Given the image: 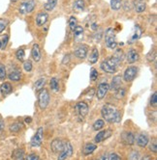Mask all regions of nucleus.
<instances>
[{
	"label": "nucleus",
	"instance_id": "f704fd0d",
	"mask_svg": "<svg viewBox=\"0 0 157 160\" xmlns=\"http://www.w3.org/2000/svg\"><path fill=\"white\" fill-rule=\"evenodd\" d=\"M114 57H115V58L120 63V62L123 61V59H124V54H123V51H122L121 49H117V50L116 51Z\"/></svg>",
	"mask_w": 157,
	"mask_h": 160
},
{
	"label": "nucleus",
	"instance_id": "0eeeda50",
	"mask_svg": "<svg viewBox=\"0 0 157 160\" xmlns=\"http://www.w3.org/2000/svg\"><path fill=\"white\" fill-rule=\"evenodd\" d=\"M137 73H138V68L136 67H129L124 72L123 79H124L126 82H131L135 79V77L137 76Z\"/></svg>",
	"mask_w": 157,
	"mask_h": 160
},
{
	"label": "nucleus",
	"instance_id": "b1692460",
	"mask_svg": "<svg viewBox=\"0 0 157 160\" xmlns=\"http://www.w3.org/2000/svg\"><path fill=\"white\" fill-rule=\"evenodd\" d=\"M96 145L94 144H91V143H89V144H86L85 147L84 148V155H89L90 153H92L95 150H96Z\"/></svg>",
	"mask_w": 157,
	"mask_h": 160
},
{
	"label": "nucleus",
	"instance_id": "c756f323",
	"mask_svg": "<svg viewBox=\"0 0 157 160\" xmlns=\"http://www.w3.org/2000/svg\"><path fill=\"white\" fill-rule=\"evenodd\" d=\"M13 157L15 160H24V152L19 148V150H16L14 154H13Z\"/></svg>",
	"mask_w": 157,
	"mask_h": 160
},
{
	"label": "nucleus",
	"instance_id": "1a4fd4ad",
	"mask_svg": "<svg viewBox=\"0 0 157 160\" xmlns=\"http://www.w3.org/2000/svg\"><path fill=\"white\" fill-rule=\"evenodd\" d=\"M64 147H65V144L63 143V141L61 139L57 138V139H54L51 142V150L53 152H55V153H57V152L60 153L63 151Z\"/></svg>",
	"mask_w": 157,
	"mask_h": 160
},
{
	"label": "nucleus",
	"instance_id": "dca6fc26",
	"mask_svg": "<svg viewBox=\"0 0 157 160\" xmlns=\"http://www.w3.org/2000/svg\"><path fill=\"white\" fill-rule=\"evenodd\" d=\"M31 57L35 62H39L41 59V50H40V47L37 43L33 44V48L31 50Z\"/></svg>",
	"mask_w": 157,
	"mask_h": 160
},
{
	"label": "nucleus",
	"instance_id": "a211bd4d",
	"mask_svg": "<svg viewBox=\"0 0 157 160\" xmlns=\"http://www.w3.org/2000/svg\"><path fill=\"white\" fill-rule=\"evenodd\" d=\"M121 85H122V78L120 75H116L113 78V80H111V89L114 91H116L117 89L121 88Z\"/></svg>",
	"mask_w": 157,
	"mask_h": 160
},
{
	"label": "nucleus",
	"instance_id": "6e6552de",
	"mask_svg": "<svg viewBox=\"0 0 157 160\" xmlns=\"http://www.w3.org/2000/svg\"><path fill=\"white\" fill-rule=\"evenodd\" d=\"M72 153H73V147L70 143H67V144H65L63 151L59 153L57 160H65L66 158L70 157L72 155Z\"/></svg>",
	"mask_w": 157,
	"mask_h": 160
},
{
	"label": "nucleus",
	"instance_id": "ea45409f",
	"mask_svg": "<svg viewBox=\"0 0 157 160\" xmlns=\"http://www.w3.org/2000/svg\"><path fill=\"white\" fill-rule=\"evenodd\" d=\"M32 68H33L32 67V62L30 60H27V61H25L24 63V68L25 72H31L32 71Z\"/></svg>",
	"mask_w": 157,
	"mask_h": 160
},
{
	"label": "nucleus",
	"instance_id": "bf43d9fd",
	"mask_svg": "<svg viewBox=\"0 0 157 160\" xmlns=\"http://www.w3.org/2000/svg\"><path fill=\"white\" fill-rule=\"evenodd\" d=\"M140 1H143V0H140Z\"/></svg>",
	"mask_w": 157,
	"mask_h": 160
},
{
	"label": "nucleus",
	"instance_id": "37998d69",
	"mask_svg": "<svg viewBox=\"0 0 157 160\" xmlns=\"http://www.w3.org/2000/svg\"><path fill=\"white\" fill-rule=\"evenodd\" d=\"M98 77V72L96 71V68H92L90 70V80H92V81H95V80L97 79Z\"/></svg>",
	"mask_w": 157,
	"mask_h": 160
},
{
	"label": "nucleus",
	"instance_id": "473e14b6",
	"mask_svg": "<svg viewBox=\"0 0 157 160\" xmlns=\"http://www.w3.org/2000/svg\"><path fill=\"white\" fill-rule=\"evenodd\" d=\"M111 8L114 11H118L121 8V0H111Z\"/></svg>",
	"mask_w": 157,
	"mask_h": 160
},
{
	"label": "nucleus",
	"instance_id": "4be33fe9",
	"mask_svg": "<svg viewBox=\"0 0 157 160\" xmlns=\"http://www.w3.org/2000/svg\"><path fill=\"white\" fill-rule=\"evenodd\" d=\"M133 4H134V9H135L136 13H138V14L144 12L145 8H147V4L143 1H140V0L139 1H134Z\"/></svg>",
	"mask_w": 157,
	"mask_h": 160
},
{
	"label": "nucleus",
	"instance_id": "aec40b11",
	"mask_svg": "<svg viewBox=\"0 0 157 160\" xmlns=\"http://www.w3.org/2000/svg\"><path fill=\"white\" fill-rule=\"evenodd\" d=\"M142 34H143V30L141 29V27L139 25H136L135 28H134L132 36H131L130 42H136L137 40H139L141 38V36H142Z\"/></svg>",
	"mask_w": 157,
	"mask_h": 160
},
{
	"label": "nucleus",
	"instance_id": "e433bc0d",
	"mask_svg": "<svg viewBox=\"0 0 157 160\" xmlns=\"http://www.w3.org/2000/svg\"><path fill=\"white\" fill-rule=\"evenodd\" d=\"M16 57L17 59L19 60V61H24V50L22 48H19L17 52H16Z\"/></svg>",
	"mask_w": 157,
	"mask_h": 160
},
{
	"label": "nucleus",
	"instance_id": "a18cd8bd",
	"mask_svg": "<svg viewBox=\"0 0 157 160\" xmlns=\"http://www.w3.org/2000/svg\"><path fill=\"white\" fill-rule=\"evenodd\" d=\"M150 105L153 106V107H156V105H157V95H156V93H153V95L151 96Z\"/></svg>",
	"mask_w": 157,
	"mask_h": 160
},
{
	"label": "nucleus",
	"instance_id": "5fc2aeb1",
	"mask_svg": "<svg viewBox=\"0 0 157 160\" xmlns=\"http://www.w3.org/2000/svg\"><path fill=\"white\" fill-rule=\"evenodd\" d=\"M142 160H150V158H149V155H145V156H143V158Z\"/></svg>",
	"mask_w": 157,
	"mask_h": 160
},
{
	"label": "nucleus",
	"instance_id": "a878e982",
	"mask_svg": "<svg viewBox=\"0 0 157 160\" xmlns=\"http://www.w3.org/2000/svg\"><path fill=\"white\" fill-rule=\"evenodd\" d=\"M98 58H99V51L96 48H94L92 49L90 56H89V62H90L91 64H95L98 61Z\"/></svg>",
	"mask_w": 157,
	"mask_h": 160
},
{
	"label": "nucleus",
	"instance_id": "4c0bfd02",
	"mask_svg": "<svg viewBox=\"0 0 157 160\" xmlns=\"http://www.w3.org/2000/svg\"><path fill=\"white\" fill-rule=\"evenodd\" d=\"M125 93H126V91H125L124 88H119V89H117L116 91V97L117 98H123L125 96Z\"/></svg>",
	"mask_w": 157,
	"mask_h": 160
},
{
	"label": "nucleus",
	"instance_id": "6e6d98bb",
	"mask_svg": "<svg viewBox=\"0 0 157 160\" xmlns=\"http://www.w3.org/2000/svg\"><path fill=\"white\" fill-rule=\"evenodd\" d=\"M25 122H31V118H30V117L25 118Z\"/></svg>",
	"mask_w": 157,
	"mask_h": 160
},
{
	"label": "nucleus",
	"instance_id": "4468645a",
	"mask_svg": "<svg viewBox=\"0 0 157 160\" xmlns=\"http://www.w3.org/2000/svg\"><path fill=\"white\" fill-rule=\"evenodd\" d=\"M76 109L78 111V113L80 114L81 117H84L87 115L88 113V105L85 103V102H78L76 105Z\"/></svg>",
	"mask_w": 157,
	"mask_h": 160
},
{
	"label": "nucleus",
	"instance_id": "cd10ccee",
	"mask_svg": "<svg viewBox=\"0 0 157 160\" xmlns=\"http://www.w3.org/2000/svg\"><path fill=\"white\" fill-rule=\"evenodd\" d=\"M57 1L58 0H47L46 4H45V9H46V11H52L55 8V6H57Z\"/></svg>",
	"mask_w": 157,
	"mask_h": 160
},
{
	"label": "nucleus",
	"instance_id": "2eb2a0df",
	"mask_svg": "<svg viewBox=\"0 0 157 160\" xmlns=\"http://www.w3.org/2000/svg\"><path fill=\"white\" fill-rule=\"evenodd\" d=\"M126 59H127V62L129 64H133V63H135L139 60V54L138 52L135 50V49H130L126 55Z\"/></svg>",
	"mask_w": 157,
	"mask_h": 160
},
{
	"label": "nucleus",
	"instance_id": "13d9d810",
	"mask_svg": "<svg viewBox=\"0 0 157 160\" xmlns=\"http://www.w3.org/2000/svg\"><path fill=\"white\" fill-rule=\"evenodd\" d=\"M18 1V0H12V2H17Z\"/></svg>",
	"mask_w": 157,
	"mask_h": 160
},
{
	"label": "nucleus",
	"instance_id": "72a5a7b5",
	"mask_svg": "<svg viewBox=\"0 0 157 160\" xmlns=\"http://www.w3.org/2000/svg\"><path fill=\"white\" fill-rule=\"evenodd\" d=\"M104 125H105V122H104V121L103 120H97L94 123H93V129L94 130H96V131H98V130H100V129H102L103 128H104Z\"/></svg>",
	"mask_w": 157,
	"mask_h": 160
},
{
	"label": "nucleus",
	"instance_id": "6ab92c4d",
	"mask_svg": "<svg viewBox=\"0 0 157 160\" xmlns=\"http://www.w3.org/2000/svg\"><path fill=\"white\" fill-rule=\"evenodd\" d=\"M48 19H49V15L47 13H40L36 18V23L38 26H43L44 24L47 23Z\"/></svg>",
	"mask_w": 157,
	"mask_h": 160
},
{
	"label": "nucleus",
	"instance_id": "864d4df0",
	"mask_svg": "<svg viewBox=\"0 0 157 160\" xmlns=\"http://www.w3.org/2000/svg\"><path fill=\"white\" fill-rule=\"evenodd\" d=\"M100 160H109V154L108 153H103L102 155H101L100 157Z\"/></svg>",
	"mask_w": 157,
	"mask_h": 160
},
{
	"label": "nucleus",
	"instance_id": "2f4dec72",
	"mask_svg": "<svg viewBox=\"0 0 157 160\" xmlns=\"http://www.w3.org/2000/svg\"><path fill=\"white\" fill-rule=\"evenodd\" d=\"M22 128V124L20 122H14L10 125V131L11 132H19Z\"/></svg>",
	"mask_w": 157,
	"mask_h": 160
},
{
	"label": "nucleus",
	"instance_id": "39448f33",
	"mask_svg": "<svg viewBox=\"0 0 157 160\" xmlns=\"http://www.w3.org/2000/svg\"><path fill=\"white\" fill-rule=\"evenodd\" d=\"M35 6H36L35 0H25V1H24L20 4V6L19 8V12L21 15L29 14L35 9Z\"/></svg>",
	"mask_w": 157,
	"mask_h": 160
},
{
	"label": "nucleus",
	"instance_id": "603ef678",
	"mask_svg": "<svg viewBox=\"0 0 157 160\" xmlns=\"http://www.w3.org/2000/svg\"><path fill=\"white\" fill-rule=\"evenodd\" d=\"M4 127H5L4 121H3V119L1 117H0V131H2L4 129Z\"/></svg>",
	"mask_w": 157,
	"mask_h": 160
},
{
	"label": "nucleus",
	"instance_id": "20e7f679",
	"mask_svg": "<svg viewBox=\"0 0 157 160\" xmlns=\"http://www.w3.org/2000/svg\"><path fill=\"white\" fill-rule=\"evenodd\" d=\"M50 103V94L48 92V90L43 89L40 91V93L38 95V105L40 109L44 110L48 107Z\"/></svg>",
	"mask_w": 157,
	"mask_h": 160
},
{
	"label": "nucleus",
	"instance_id": "9d476101",
	"mask_svg": "<svg viewBox=\"0 0 157 160\" xmlns=\"http://www.w3.org/2000/svg\"><path fill=\"white\" fill-rule=\"evenodd\" d=\"M87 51H88V47L85 44H82L80 47H78L75 50V56L78 59H85L87 56Z\"/></svg>",
	"mask_w": 157,
	"mask_h": 160
},
{
	"label": "nucleus",
	"instance_id": "9b49d317",
	"mask_svg": "<svg viewBox=\"0 0 157 160\" xmlns=\"http://www.w3.org/2000/svg\"><path fill=\"white\" fill-rule=\"evenodd\" d=\"M109 89H110V86L107 83H101V84H99L98 89H97V93H96L97 98L98 99H103L105 98V96L107 95Z\"/></svg>",
	"mask_w": 157,
	"mask_h": 160
},
{
	"label": "nucleus",
	"instance_id": "423d86ee",
	"mask_svg": "<svg viewBox=\"0 0 157 160\" xmlns=\"http://www.w3.org/2000/svg\"><path fill=\"white\" fill-rule=\"evenodd\" d=\"M43 139H44V129H43V128H39L37 132L32 137V139L30 141L31 147H33V148L40 147L43 143Z\"/></svg>",
	"mask_w": 157,
	"mask_h": 160
},
{
	"label": "nucleus",
	"instance_id": "4d7b16f0",
	"mask_svg": "<svg viewBox=\"0 0 157 160\" xmlns=\"http://www.w3.org/2000/svg\"><path fill=\"white\" fill-rule=\"evenodd\" d=\"M2 48V42H1V41H0V48Z\"/></svg>",
	"mask_w": 157,
	"mask_h": 160
},
{
	"label": "nucleus",
	"instance_id": "412c9836",
	"mask_svg": "<svg viewBox=\"0 0 157 160\" xmlns=\"http://www.w3.org/2000/svg\"><path fill=\"white\" fill-rule=\"evenodd\" d=\"M12 91H13V87L8 82H5V83H3L1 86H0V92H1V94L4 97L9 95L10 93H12Z\"/></svg>",
	"mask_w": 157,
	"mask_h": 160
},
{
	"label": "nucleus",
	"instance_id": "a19ab883",
	"mask_svg": "<svg viewBox=\"0 0 157 160\" xmlns=\"http://www.w3.org/2000/svg\"><path fill=\"white\" fill-rule=\"evenodd\" d=\"M129 160H141V155L138 152H131L129 156Z\"/></svg>",
	"mask_w": 157,
	"mask_h": 160
},
{
	"label": "nucleus",
	"instance_id": "393cba45",
	"mask_svg": "<svg viewBox=\"0 0 157 160\" xmlns=\"http://www.w3.org/2000/svg\"><path fill=\"white\" fill-rule=\"evenodd\" d=\"M45 85H46V79H45L44 77L38 79L37 81H36V83H35V86H34L35 87V91H36V92H40L41 90L44 89Z\"/></svg>",
	"mask_w": 157,
	"mask_h": 160
},
{
	"label": "nucleus",
	"instance_id": "09e8293b",
	"mask_svg": "<svg viewBox=\"0 0 157 160\" xmlns=\"http://www.w3.org/2000/svg\"><path fill=\"white\" fill-rule=\"evenodd\" d=\"M109 160H120V158L116 153H111L109 155Z\"/></svg>",
	"mask_w": 157,
	"mask_h": 160
},
{
	"label": "nucleus",
	"instance_id": "f8f14e48",
	"mask_svg": "<svg viewBox=\"0 0 157 160\" xmlns=\"http://www.w3.org/2000/svg\"><path fill=\"white\" fill-rule=\"evenodd\" d=\"M121 141L123 144H126V145H133L135 143V135L132 132H123L121 134Z\"/></svg>",
	"mask_w": 157,
	"mask_h": 160
},
{
	"label": "nucleus",
	"instance_id": "58836bf2",
	"mask_svg": "<svg viewBox=\"0 0 157 160\" xmlns=\"http://www.w3.org/2000/svg\"><path fill=\"white\" fill-rule=\"evenodd\" d=\"M6 78V68L3 64H0V80H5Z\"/></svg>",
	"mask_w": 157,
	"mask_h": 160
},
{
	"label": "nucleus",
	"instance_id": "49530a36",
	"mask_svg": "<svg viewBox=\"0 0 157 160\" xmlns=\"http://www.w3.org/2000/svg\"><path fill=\"white\" fill-rule=\"evenodd\" d=\"M150 151L151 152H157V147H156V140L154 139L153 140V142H151V144H150Z\"/></svg>",
	"mask_w": 157,
	"mask_h": 160
},
{
	"label": "nucleus",
	"instance_id": "5701e85b",
	"mask_svg": "<svg viewBox=\"0 0 157 160\" xmlns=\"http://www.w3.org/2000/svg\"><path fill=\"white\" fill-rule=\"evenodd\" d=\"M20 78H21V73H20V72L19 70L12 71L9 74V79L12 80V81H15V82L19 81Z\"/></svg>",
	"mask_w": 157,
	"mask_h": 160
},
{
	"label": "nucleus",
	"instance_id": "f03ea898",
	"mask_svg": "<svg viewBox=\"0 0 157 160\" xmlns=\"http://www.w3.org/2000/svg\"><path fill=\"white\" fill-rule=\"evenodd\" d=\"M119 62L115 58V57H110L107 60L103 61L101 63V68L108 73H115L117 71V68H118Z\"/></svg>",
	"mask_w": 157,
	"mask_h": 160
},
{
	"label": "nucleus",
	"instance_id": "bb28decb",
	"mask_svg": "<svg viewBox=\"0 0 157 160\" xmlns=\"http://www.w3.org/2000/svg\"><path fill=\"white\" fill-rule=\"evenodd\" d=\"M84 0H77V1H75L74 3V10L77 11V12H82V11L84 10Z\"/></svg>",
	"mask_w": 157,
	"mask_h": 160
},
{
	"label": "nucleus",
	"instance_id": "ddd939ff",
	"mask_svg": "<svg viewBox=\"0 0 157 160\" xmlns=\"http://www.w3.org/2000/svg\"><path fill=\"white\" fill-rule=\"evenodd\" d=\"M111 133H113V131H111V129H106V130H103V131H100L95 136L94 140H95L96 143H101V142H103L104 140L108 139L109 137H111Z\"/></svg>",
	"mask_w": 157,
	"mask_h": 160
},
{
	"label": "nucleus",
	"instance_id": "8fccbe9b",
	"mask_svg": "<svg viewBox=\"0 0 157 160\" xmlns=\"http://www.w3.org/2000/svg\"><path fill=\"white\" fill-rule=\"evenodd\" d=\"M8 40H9V37L6 35V36L3 38V41L1 42H2V48H6V45H7V43H8Z\"/></svg>",
	"mask_w": 157,
	"mask_h": 160
},
{
	"label": "nucleus",
	"instance_id": "79ce46f5",
	"mask_svg": "<svg viewBox=\"0 0 157 160\" xmlns=\"http://www.w3.org/2000/svg\"><path fill=\"white\" fill-rule=\"evenodd\" d=\"M8 24V21L4 18H0V33H2Z\"/></svg>",
	"mask_w": 157,
	"mask_h": 160
},
{
	"label": "nucleus",
	"instance_id": "f257e3e1",
	"mask_svg": "<svg viewBox=\"0 0 157 160\" xmlns=\"http://www.w3.org/2000/svg\"><path fill=\"white\" fill-rule=\"evenodd\" d=\"M101 114H102V117L110 123L119 122L121 119L120 112L116 106L111 104H105L101 109Z\"/></svg>",
	"mask_w": 157,
	"mask_h": 160
},
{
	"label": "nucleus",
	"instance_id": "f3484780",
	"mask_svg": "<svg viewBox=\"0 0 157 160\" xmlns=\"http://www.w3.org/2000/svg\"><path fill=\"white\" fill-rule=\"evenodd\" d=\"M137 144L141 148H145L149 144V137L145 133H141L137 138Z\"/></svg>",
	"mask_w": 157,
	"mask_h": 160
},
{
	"label": "nucleus",
	"instance_id": "c9c22d12",
	"mask_svg": "<svg viewBox=\"0 0 157 160\" xmlns=\"http://www.w3.org/2000/svg\"><path fill=\"white\" fill-rule=\"evenodd\" d=\"M78 25V20L75 17H71L69 18V26H70V29L74 31V29L76 28V26Z\"/></svg>",
	"mask_w": 157,
	"mask_h": 160
},
{
	"label": "nucleus",
	"instance_id": "de8ad7c7",
	"mask_svg": "<svg viewBox=\"0 0 157 160\" xmlns=\"http://www.w3.org/2000/svg\"><path fill=\"white\" fill-rule=\"evenodd\" d=\"M26 160H39V157L35 153H31L26 157Z\"/></svg>",
	"mask_w": 157,
	"mask_h": 160
},
{
	"label": "nucleus",
	"instance_id": "7c9ffc66",
	"mask_svg": "<svg viewBox=\"0 0 157 160\" xmlns=\"http://www.w3.org/2000/svg\"><path fill=\"white\" fill-rule=\"evenodd\" d=\"M83 34H84V28L80 25H77L76 28L74 29V37L76 39H78L83 36Z\"/></svg>",
	"mask_w": 157,
	"mask_h": 160
},
{
	"label": "nucleus",
	"instance_id": "7ed1b4c3",
	"mask_svg": "<svg viewBox=\"0 0 157 160\" xmlns=\"http://www.w3.org/2000/svg\"><path fill=\"white\" fill-rule=\"evenodd\" d=\"M105 42L107 48L111 49H116L117 47V42H116V32L114 28H109L106 31L105 34Z\"/></svg>",
	"mask_w": 157,
	"mask_h": 160
},
{
	"label": "nucleus",
	"instance_id": "c85d7f7f",
	"mask_svg": "<svg viewBox=\"0 0 157 160\" xmlns=\"http://www.w3.org/2000/svg\"><path fill=\"white\" fill-rule=\"evenodd\" d=\"M50 85H51V89L54 92H57L59 90V83H58V80L55 78V77H52L50 81Z\"/></svg>",
	"mask_w": 157,
	"mask_h": 160
},
{
	"label": "nucleus",
	"instance_id": "c03bdc74",
	"mask_svg": "<svg viewBox=\"0 0 157 160\" xmlns=\"http://www.w3.org/2000/svg\"><path fill=\"white\" fill-rule=\"evenodd\" d=\"M155 57H156V51L155 50H151L148 55H147V58L149 62H153L155 60Z\"/></svg>",
	"mask_w": 157,
	"mask_h": 160
},
{
	"label": "nucleus",
	"instance_id": "3c124183",
	"mask_svg": "<svg viewBox=\"0 0 157 160\" xmlns=\"http://www.w3.org/2000/svg\"><path fill=\"white\" fill-rule=\"evenodd\" d=\"M90 28L93 31H96V30H98V24L96 23V22H91V23H90Z\"/></svg>",
	"mask_w": 157,
	"mask_h": 160
}]
</instances>
